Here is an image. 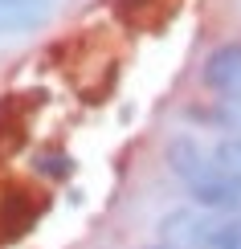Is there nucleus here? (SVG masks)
<instances>
[{"instance_id": "f257e3e1", "label": "nucleus", "mask_w": 241, "mask_h": 249, "mask_svg": "<svg viewBox=\"0 0 241 249\" xmlns=\"http://www.w3.org/2000/svg\"><path fill=\"white\" fill-rule=\"evenodd\" d=\"M180 184H184V192L192 196V204H201L208 213H241V176L225 172L221 163L213 160V151H208V160Z\"/></svg>"}, {"instance_id": "f03ea898", "label": "nucleus", "mask_w": 241, "mask_h": 249, "mask_svg": "<svg viewBox=\"0 0 241 249\" xmlns=\"http://www.w3.org/2000/svg\"><path fill=\"white\" fill-rule=\"evenodd\" d=\"M201 82L204 90L221 98H237L241 94V41H221L208 49L204 66H201Z\"/></svg>"}, {"instance_id": "7ed1b4c3", "label": "nucleus", "mask_w": 241, "mask_h": 249, "mask_svg": "<svg viewBox=\"0 0 241 249\" xmlns=\"http://www.w3.org/2000/svg\"><path fill=\"white\" fill-rule=\"evenodd\" d=\"M213 216L217 213L201 209V204H192V209H176V213H167L160 221V237L167 245H176V249H201L208 225H213Z\"/></svg>"}, {"instance_id": "20e7f679", "label": "nucleus", "mask_w": 241, "mask_h": 249, "mask_svg": "<svg viewBox=\"0 0 241 249\" xmlns=\"http://www.w3.org/2000/svg\"><path fill=\"white\" fill-rule=\"evenodd\" d=\"M49 0H0V37L4 33H29L45 25Z\"/></svg>"}, {"instance_id": "39448f33", "label": "nucleus", "mask_w": 241, "mask_h": 249, "mask_svg": "<svg viewBox=\"0 0 241 249\" xmlns=\"http://www.w3.org/2000/svg\"><path fill=\"white\" fill-rule=\"evenodd\" d=\"M201 249H241V213H217Z\"/></svg>"}, {"instance_id": "423d86ee", "label": "nucleus", "mask_w": 241, "mask_h": 249, "mask_svg": "<svg viewBox=\"0 0 241 249\" xmlns=\"http://www.w3.org/2000/svg\"><path fill=\"white\" fill-rule=\"evenodd\" d=\"M33 168H37V176H45V180H70L78 163H74V155H66V151H41L33 160Z\"/></svg>"}, {"instance_id": "0eeeda50", "label": "nucleus", "mask_w": 241, "mask_h": 249, "mask_svg": "<svg viewBox=\"0 0 241 249\" xmlns=\"http://www.w3.org/2000/svg\"><path fill=\"white\" fill-rule=\"evenodd\" d=\"M208 151H213V160L221 163L225 172L241 176V131H229V135H221V139H217Z\"/></svg>"}, {"instance_id": "6e6552de", "label": "nucleus", "mask_w": 241, "mask_h": 249, "mask_svg": "<svg viewBox=\"0 0 241 249\" xmlns=\"http://www.w3.org/2000/svg\"><path fill=\"white\" fill-rule=\"evenodd\" d=\"M148 249H176V245H167V241H164V245H148Z\"/></svg>"}]
</instances>
